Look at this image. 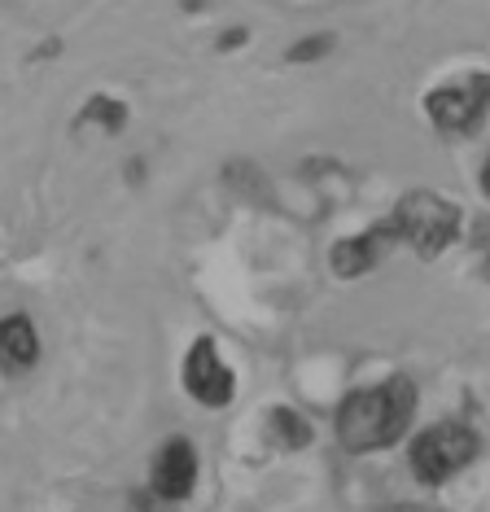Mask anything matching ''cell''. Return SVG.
Returning <instances> with one entry per match:
<instances>
[{"label": "cell", "mask_w": 490, "mask_h": 512, "mask_svg": "<svg viewBox=\"0 0 490 512\" xmlns=\"http://www.w3.org/2000/svg\"><path fill=\"white\" fill-rule=\"evenodd\" d=\"M416 416V386L407 377H390L372 390L350 394L337 412V438L350 451H377L407 434Z\"/></svg>", "instance_id": "cell-1"}, {"label": "cell", "mask_w": 490, "mask_h": 512, "mask_svg": "<svg viewBox=\"0 0 490 512\" xmlns=\"http://www.w3.org/2000/svg\"><path fill=\"white\" fill-rule=\"evenodd\" d=\"M390 228L399 246H412L416 254H442L460 232V211L438 193H407L390 215Z\"/></svg>", "instance_id": "cell-2"}, {"label": "cell", "mask_w": 490, "mask_h": 512, "mask_svg": "<svg viewBox=\"0 0 490 512\" xmlns=\"http://www.w3.org/2000/svg\"><path fill=\"white\" fill-rule=\"evenodd\" d=\"M477 456V434L464 421H442L412 442V469L420 482L438 486Z\"/></svg>", "instance_id": "cell-3"}, {"label": "cell", "mask_w": 490, "mask_h": 512, "mask_svg": "<svg viewBox=\"0 0 490 512\" xmlns=\"http://www.w3.org/2000/svg\"><path fill=\"white\" fill-rule=\"evenodd\" d=\"M425 110H429V119L451 136L477 132L490 114V75H464V79H451V84L434 88Z\"/></svg>", "instance_id": "cell-4"}, {"label": "cell", "mask_w": 490, "mask_h": 512, "mask_svg": "<svg viewBox=\"0 0 490 512\" xmlns=\"http://www.w3.org/2000/svg\"><path fill=\"white\" fill-rule=\"evenodd\" d=\"M184 390H189L197 403H206V407L232 403V390H237L232 386V368L219 359L210 337H197L193 351L184 355Z\"/></svg>", "instance_id": "cell-5"}, {"label": "cell", "mask_w": 490, "mask_h": 512, "mask_svg": "<svg viewBox=\"0 0 490 512\" xmlns=\"http://www.w3.org/2000/svg\"><path fill=\"white\" fill-rule=\"evenodd\" d=\"M193 482H197V451H193V442L171 438L167 447L158 451V460H154V495L171 499V504H175V499H189Z\"/></svg>", "instance_id": "cell-6"}, {"label": "cell", "mask_w": 490, "mask_h": 512, "mask_svg": "<svg viewBox=\"0 0 490 512\" xmlns=\"http://www.w3.org/2000/svg\"><path fill=\"white\" fill-rule=\"evenodd\" d=\"M394 246H399V237H394L390 219H385V224L359 232V237H346L342 246L333 250V267H337L342 276H364V272H372V267H377Z\"/></svg>", "instance_id": "cell-7"}, {"label": "cell", "mask_w": 490, "mask_h": 512, "mask_svg": "<svg viewBox=\"0 0 490 512\" xmlns=\"http://www.w3.org/2000/svg\"><path fill=\"white\" fill-rule=\"evenodd\" d=\"M40 359V337L27 316H5L0 320V368L5 372H27Z\"/></svg>", "instance_id": "cell-8"}, {"label": "cell", "mask_w": 490, "mask_h": 512, "mask_svg": "<svg viewBox=\"0 0 490 512\" xmlns=\"http://www.w3.org/2000/svg\"><path fill=\"white\" fill-rule=\"evenodd\" d=\"M272 425H276V434H280V447H289V451H298V447H307L311 442V425L302 421L298 412H272Z\"/></svg>", "instance_id": "cell-9"}, {"label": "cell", "mask_w": 490, "mask_h": 512, "mask_svg": "<svg viewBox=\"0 0 490 512\" xmlns=\"http://www.w3.org/2000/svg\"><path fill=\"white\" fill-rule=\"evenodd\" d=\"M482 189H486V197H490V162H486V171H482Z\"/></svg>", "instance_id": "cell-10"}]
</instances>
